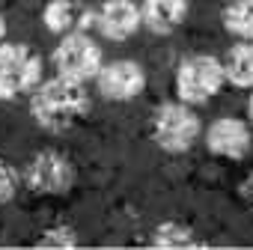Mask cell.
Listing matches in <instances>:
<instances>
[{
  "label": "cell",
  "instance_id": "cell-11",
  "mask_svg": "<svg viewBox=\"0 0 253 250\" xmlns=\"http://www.w3.org/2000/svg\"><path fill=\"white\" fill-rule=\"evenodd\" d=\"M226 81L244 89H253V39H241L235 48H229L223 60Z\"/></svg>",
  "mask_w": 253,
  "mask_h": 250
},
{
  "label": "cell",
  "instance_id": "cell-1",
  "mask_svg": "<svg viewBox=\"0 0 253 250\" xmlns=\"http://www.w3.org/2000/svg\"><path fill=\"white\" fill-rule=\"evenodd\" d=\"M30 110H33V119L42 125V128L66 131L69 125H75L89 110V98H86V89H84L81 81L57 75L54 81L42 83L33 92Z\"/></svg>",
  "mask_w": 253,
  "mask_h": 250
},
{
  "label": "cell",
  "instance_id": "cell-5",
  "mask_svg": "<svg viewBox=\"0 0 253 250\" xmlns=\"http://www.w3.org/2000/svg\"><path fill=\"white\" fill-rule=\"evenodd\" d=\"M42 63L27 45L0 42V98H12L39 83Z\"/></svg>",
  "mask_w": 253,
  "mask_h": 250
},
{
  "label": "cell",
  "instance_id": "cell-10",
  "mask_svg": "<svg viewBox=\"0 0 253 250\" xmlns=\"http://www.w3.org/2000/svg\"><path fill=\"white\" fill-rule=\"evenodd\" d=\"M140 15L152 33L167 36V33L182 27V21L188 15V0H143Z\"/></svg>",
  "mask_w": 253,
  "mask_h": 250
},
{
  "label": "cell",
  "instance_id": "cell-4",
  "mask_svg": "<svg viewBox=\"0 0 253 250\" xmlns=\"http://www.w3.org/2000/svg\"><path fill=\"white\" fill-rule=\"evenodd\" d=\"M57 75L86 83L101 72V48L86 33H66L54 51Z\"/></svg>",
  "mask_w": 253,
  "mask_h": 250
},
{
  "label": "cell",
  "instance_id": "cell-16",
  "mask_svg": "<svg viewBox=\"0 0 253 250\" xmlns=\"http://www.w3.org/2000/svg\"><path fill=\"white\" fill-rule=\"evenodd\" d=\"M42 244H75V235H69V232H54V235H45Z\"/></svg>",
  "mask_w": 253,
  "mask_h": 250
},
{
  "label": "cell",
  "instance_id": "cell-9",
  "mask_svg": "<svg viewBox=\"0 0 253 250\" xmlns=\"http://www.w3.org/2000/svg\"><path fill=\"white\" fill-rule=\"evenodd\" d=\"M95 24L107 39L125 42L128 36L137 33V27L143 24V15L134 0H104V6L95 15Z\"/></svg>",
  "mask_w": 253,
  "mask_h": 250
},
{
  "label": "cell",
  "instance_id": "cell-3",
  "mask_svg": "<svg viewBox=\"0 0 253 250\" xmlns=\"http://www.w3.org/2000/svg\"><path fill=\"white\" fill-rule=\"evenodd\" d=\"M223 63L211 54H194L176 69V95L188 104H206L223 86Z\"/></svg>",
  "mask_w": 253,
  "mask_h": 250
},
{
  "label": "cell",
  "instance_id": "cell-15",
  "mask_svg": "<svg viewBox=\"0 0 253 250\" xmlns=\"http://www.w3.org/2000/svg\"><path fill=\"white\" fill-rule=\"evenodd\" d=\"M18 188V173L6 164V161H0V203L9 200Z\"/></svg>",
  "mask_w": 253,
  "mask_h": 250
},
{
  "label": "cell",
  "instance_id": "cell-12",
  "mask_svg": "<svg viewBox=\"0 0 253 250\" xmlns=\"http://www.w3.org/2000/svg\"><path fill=\"white\" fill-rule=\"evenodd\" d=\"M42 18H45V27L51 33H60V36L72 33L78 27V21H84V27H86V15L84 18L78 15V6L72 0H51L45 6V12H42Z\"/></svg>",
  "mask_w": 253,
  "mask_h": 250
},
{
  "label": "cell",
  "instance_id": "cell-8",
  "mask_svg": "<svg viewBox=\"0 0 253 250\" xmlns=\"http://www.w3.org/2000/svg\"><path fill=\"white\" fill-rule=\"evenodd\" d=\"M206 146L220 158H244L250 149V128L235 116H220L209 125Z\"/></svg>",
  "mask_w": 253,
  "mask_h": 250
},
{
  "label": "cell",
  "instance_id": "cell-14",
  "mask_svg": "<svg viewBox=\"0 0 253 250\" xmlns=\"http://www.w3.org/2000/svg\"><path fill=\"white\" fill-rule=\"evenodd\" d=\"M152 241L158 247H191V244H197V238L191 235V229L182 226V223H161L155 229Z\"/></svg>",
  "mask_w": 253,
  "mask_h": 250
},
{
  "label": "cell",
  "instance_id": "cell-6",
  "mask_svg": "<svg viewBox=\"0 0 253 250\" xmlns=\"http://www.w3.org/2000/svg\"><path fill=\"white\" fill-rule=\"evenodd\" d=\"M95 81H98V92L104 98H110V101H131V98H137L143 92L146 72L134 60H116L110 66H101Z\"/></svg>",
  "mask_w": 253,
  "mask_h": 250
},
{
  "label": "cell",
  "instance_id": "cell-18",
  "mask_svg": "<svg viewBox=\"0 0 253 250\" xmlns=\"http://www.w3.org/2000/svg\"><path fill=\"white\" fill-rule=\"evenodd\" d=\"M3 36H6V21H3V15H0V42H3Z\"/></svg>",
  "mask_w": 253,
  "mask_h": 250
},
{
  "label": "cell",
  "instance_id": "cell-2",
  "mask_svg": "<svg viewBox=\"0 0 253 250\" xmlns=\"http://www.w3.org/2000/svg\"><path fill=\"white\" fill-rule=\"evenodd\" d=\"M200 137V119L188 101H167L152 116V140L164 152H185Z\"/></svg>",
  "mask_w": 253,
  "mask_h": 250
},
{
  "label": "cell",
  "instance_id": "cell-7",
  "mask_svg": "<svg viewBox=\"0 0 253 250\" xmlns=\"http://www.w3.org/2000/svg\"><path fill=\"white\" fill-rule=\"evenodd\" d=\"M72 164L60 152H39L27 167V185L39 194H60L72 185Z\"/></svg>",
  "mask_w": 253,
  "mask_h": 250
},
{
  "label": "cell",
  "instance_id": "cell-17",
  "mask_svg": "<svg viewBox=\"0 0 253 250\" xmlns=\"http://www.w3.org/2000/svg\"><path fill=\"white\" fill-rule=\"evenodd\" d=\"M241 194H244V200L253 206V176H247V182L241 185Z\"/></svg>",
  "mask_w": 253,
  "mask_h": 250
},
{
  "label": "cell",
  "instance_id": "cell-13",
  "mask_svg": "<svg viewBox=\"0 0 253 250\" xmlns=\"http://www.w3.org/2000/svg\"><path fill=\"white\" fill-rule=\"evenodd\" d=\"M223 27L238 39H253V0H226Z\"/></svg>",
  "mask_w": 253,
  "mask_h": 250
},
{
  "label": "cell",
  "instance_id": "cell-19",
  "mask_svg": "<svg viewBox=\"0 0 253 250\" xmlns=\"http://www.w3.org/2000/svg\"><path fill=\"white\" fill-rule=\"evenodd\" d=\"M247 113H250V119H253V95H250V101H247Z\"/></svg>",
  "mask_w": 253,
  "mask_h": 250
}]
</instances>
